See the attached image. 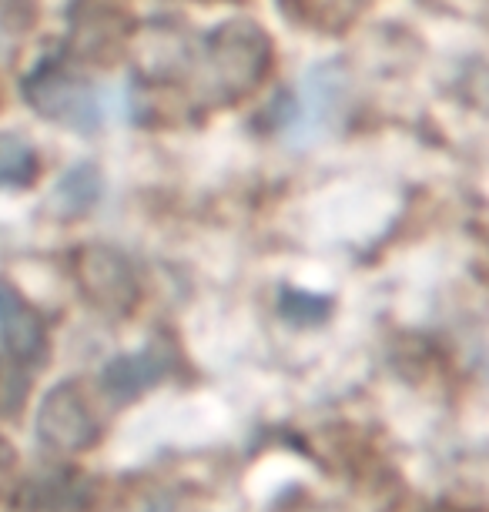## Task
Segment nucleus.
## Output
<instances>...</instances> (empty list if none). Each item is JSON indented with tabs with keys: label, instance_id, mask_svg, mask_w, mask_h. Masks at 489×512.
I'll list each match as a JSON object with an SVG mask.
<instances>
[{
	"label": "nucleus",
	"instance_id": "obj_1",
	"mask_svg": "<svg viewBox=\"0 0 489 512\" xmlns=\"http://www.w3.org/2000/svg\"><path fill=\"white\" fill-rule=\"evenodd\" d=\"M272 44L252 21H232L208 37L195 57L205 91L215 101H235L252 91L268 71Z\"/></svg>",
	"mask_w": 489,
	"mask_h": 512
},
{
	"label": "nucleus",
	"instance_id": "obj_2",
	"mask_svg": "<svg viewBox=\"0 0 489 512\" xmlns=\"http://www.w3.org/2000/svg\"><path fill=\"white\" fill-rule=\"evenodd\" d=\"M27 104L44 114L47 121L67 124L74 131H98L111 114V91L91 88L81 77L57 71V67H41L31 81L24 84Z\"/></svg>",
	"mask_w": 489,
	"mask_h": 512
},
{
	"label": "nucleus",
	"instance_id": "obj_3",
	"mask_svg": "<svg viewBox=\"0 0 489 512\" xmlns=\"http://www.w3.org/2000/svg\"><path fill=\"white\" fill-rule=\"evenodd\" d=\"M34 429L37 439L57 456H78L101 439V419L78 382H61L44 395Z\"/></svg>",
	"mask_w": 489,
	"mask_h": 512
},
{
	"label": "nucleus",
	"instance_id": "obj_4",
	"mask_svg": "<svg viewBox=\"0 0 489 512\" xmlns=\"http://www.w3.org/2000/svg\"><path fill=\"white\" fill-rule=\"evenodd\" d=\"M74 278H78L84 302L98 308L101 315L121 318L131 315V308L138 305V275H134L128 258L111 248H81L74 258Z\"/></svg>",
	"mask_w": 489,
	"mask_h": 512
},
{
	"label": "nucleus",
	"instance_id": "obj_5",
	"mask_svg": "<svg viewBox=\"0 0 489 512\" xmlns=\"http://www.w3.org/2000/svg\"><path fill=\"white\" fill-rule=\"evenodd\" d=\"M345 91H349L345 88V74L335 64L312 67L302 77L299 94H295V108L289 114V124H285V138L295 148L322 138L339 121V114L345 108Z\"/></svg>",
	"mask_w": 489,
	"mask_h": 512
},
{
	"label": "nucleus",
	"instance_id": "obj_6",
	"mask_svg": "<svg viewBox=\"0 0 489 512\" xmlns=\"http://www.w3.org/2000/svg\"><path fill=\"white\" fill-rule=\"evenodd\" d=\"M0 338H4L7 359L21 362L27 369L44 362L47 328L41 322V315L11 285H0Z\"/></svg>",
	"mask_w": 489,
	"mask_h": 512
},
{
	"label": "nucleus",
	"instance_id": "obj_7",
	"mask_svg": "<svg viewBox=\"0 0 489 512\" xmlns=\"http://www.w3.org/2000/svg\"><path fill=\"white\" fill-rule=\"evenodd\" d=\"M94 482L81 472L57 469L31 479L17 492L14 509L17 512H84L91 506Z\"/></svg>",
	"mask_w": 489,
	"mask_h": 512
},
{
	"label": "nucleus",
	"instance_id": "obj_8",
	"mask_svg": "<svg viewBox=\"0 0 489 512\" xmlns=\"http://www.w3.org/2000/svg\"><path fill=\"white\" fill-rule=\"evenodd\" d=\"M168 365H171L168 349H161V345H148V349L131 352V355H118L114 362H108V369L101 375L104 392L118 402L134 399V395H141L155 382L165 379Z\"/></svg>",
	"mask_w": 489,
	"mask_h": 512
},
{
	"label": "nucleus",
	"instance_id": "obj_9",
	"mask_svg": "<svg viewBox=\"0 0 489 512\" xmlns=\"http://www.w3.org/2000/svg\"><path fill=\"white\" fill-rule=\"evenodd\" d=\"M37 154L17 134H0V188H21L34 178Z\"/></svg>",
	"mask_w": 489,
	"mask_h": 512
},
{
	"label": "nucleus",
	"instance_id": "obj_10",
	"mask_svg": "<svg viewBox=\"0 0 489 512\" xmlns=\"http://www.w3.org/2000/svg\"><path fill=\"white\" fill-rule=\"evenodd\" d=\"M101 195V178L91 164H81L67 175L61 185H57V198L67 211H81V208H91L94 201Z\"/></svg>",
	"mask_w": 489,
	"mask_h": 512
},
{
	"label": "nucleus",
	"instance_id": "obj_11",
	"mask_svg": "<svg viewBox=\"0 0 489 512\" xmlns=\"http://www.w3.org/2000/svg\"><path fill=\"white\" fill-rule=\"evenodd\" d=\"M27 385H31V369L14 359H0V415H17L27 402Z\"/></svg>",
	"mask_w": 489,
	"mask_h": 512
},
{
	"label": "nucleus",
	"instance_id": "obj_12",
	"mask_svg": "<svg viewBox=\"0 0 489 512\" xmlns=\"http://www.w3.org/2000/svg\"><path fill=\"white\" fill-rule=\"evenodd\" d=\"M278 308H282V315L292 318L295 325H315L329 315V302H325V298H312L299 292H285Z\"/></svg>",
	"mask_w": 489,
	"mask_h": 512
},
{
	"label": "nucleus",
	"instance_id": "obj_13",
	"mask_svg": "<svg viewBox=\"0 0 489 512\" xmlns=\"http://www.w3.org/2000/svg\"><path fill=\"white\" fill-rule=\"evenodd\" d=\"M17 466H21V459H17V449L7 439H0V499H7L14 492Z\"/></svg>",
	"mask_w": 489,
	"mask_h": 512
},
{
	"label": "nucleus",
	"instance_id": "obj_14",
	"mask_svg": "<svg viewBox=\"0 0 489 512\" xmlns=\"http://www.w3.org/2000/svg\"><path fill=\"white\" fill-rule=\"evenodd\" d=\"M426 512H483V509H473V506H459V502H436V506H429Z\"/></svg>",
	"mask_w": 489,
	"mask_h": 512
},
{
	"label": "nucleus",
	"instance_id": "obj_15",
	"mask_svg": "<svg viewBox=\"0 0 489 512\" xmlns=\"http://www.w3.org/2000/svg\"><path fill=\"white\" fill-rule=\"evenodd\" d=\"M118 512H124V509H118Z\"/></svg>",
	"mask_w": 489,
	"mask_h": 512
}]
</instances>
